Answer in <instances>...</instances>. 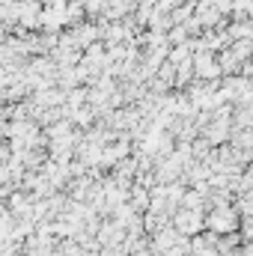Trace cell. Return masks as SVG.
I'll return each instance as SVG.
<instances>
[{"label": "cell", "instance_id": "obj_1", "mask_svg": "<svg viewBox=\"0 0 253 256\" xmlns=\"http://www.w3.org/2000/svg\"><path fill=\"white\" fill-rule=\"evenodd\" d=\"M206 226H208L218 238H220V236H232V232L242 226L236 206H232V202H230V206H214V208L206 214Z\"/></svg>", "mask_w": 253, "mask_h": 256}, {"label": "cell", "instance_id": "obj_2", "mask_svg": "<svg viewBox=\"0 0 253 256\" xmlns=\"http://www.w3.org/2000/svg\"><path fill=\"white\" fill-rule=\"evenodd\" d=\"M190 63H194V72H196L200 78H208V80H212V78H218V74H220V66L214 63V57H212V54H206V51H200Z\"/></svg>", "mask_w": 253, "mask_h": 256}]
</instances>
